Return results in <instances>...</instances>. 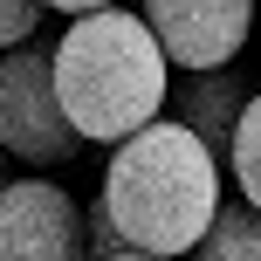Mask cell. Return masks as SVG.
I'll list each match as a JSON object with an SVG mask.
<instances>
[{
  "label": "cell",
  "instance_id": "cell-1",
  "mask_svg": "<svg viewBox=\"0 0 261 261\" xmlns=\"http://www.w3.org/2000/svg\"><path fill=\"white\" fill-rule=\"evenodd\" d=\"M103 213L117 220L124 248L138 254H193L199 234L220 213V158L206 151V138H193L186 124L151 117L130 130L124 144H110L103 165Z\"/></svg>",
  "mask_w": 261,
  "mask_h": 261
},
{
  "label": "cell",
  "instance_id": "cell-2",
  "mask_svg": "<svg viewBox=\"0 0 261 261\" xmlns=\"http://www.w3.org/2000/svg\"><path fill=\"white\" fill-rule=\"evenodd\" d=\"M55 96L83 144H124L130 130H144L172 96V62L151 21L130 7L76 14L55 41Z\"/></svg>",
  "mask_w": 261,
  "mask_h": 261
},
{
  "label": "cell",
  "instance_id": "cell-3",
  "mask_svg": "<svg viewBox=\"0 0 261 261\" xmlns=\"http://www.w3.org/2000/svg\"><path fill=\"white\" fill-rule=\"evenodd\" d=\"M0 144L28 165L76 158V124L55 96V41H21L0 55Z\"/></svg>",
  "mask_w": 261,
  "mask_h": 261
},
{
  "label": "cell",
  "instance_id": "cell-4",
  "mask_svg": "<svg viewBox=\"0 0 261 261\" xmlns=\"http://www.w3.org/2000/svg\"><path fill=\"white\" fill-rule=\"evenodd\" d=\"M0 261H90V213L55 179L0 186Z\"/></svg>",
  "mask_w": 261,
  "mask_h": 261
},
{
  "label": "cell",
  "instance_id": "cell-5",
  "mask_svg": "<svg viewBox=\"0 0 261 261\" xmlns=\"http://www.w3.org/2000/svg\"><path fill=\"white\" fill-rule=\"evenodd\" d=\"M138 14L179 69H227L254 35V0H138Z\"/></svg>",
  "mask_w": 261,
  "mask_h": 261
},
{
  "label": "cell",
  "instance_id": "cell-6",
  "mask_svg": "<svg viewBox=\"0 0 261 261\" xmlns=\"http://www.w3.org/2000/svg\"><path fill=\"white\" fill-rule=\"evenodd\" d=\"M241 103H248V90H241L234 69H186V83H172V96H165L172 124H186L193 138H206V151L220 158V165H227V144H234Z\"/></svg>",
  "mask_w": 261,
  "mask_h": 261
},
{
  "label": "cell",
  "instance_id": "cell-7",
  "mask_svg": "<svg viewBox=\"0 0 261 261\" xmlns=\"http://www.w3.org/2000/svg\"><path fill=\"white\" fill-rule=\"evenodd\" d=\"M186 261H261V213L248 199H220L213 227L199 234V248Z\"/></svg>",
  "mask_w": 261,
  "mask_h": 261
},
{
  "label": "cell",
  "instance_id": "cell-8",
  "mask_svg": "<svg viewBox=\"0 0 261 261\" xmlns=\"http://www.w3.org/2000/svg\"><path fill=\"white\" fill-rule=\"evenodd\" d=\"M227 172H234L241 199L261 213V96L241 103V124H234V144H227Z\"/></svg>",
  "mask_w": 261,
  "mask_h": 261
},
{
  "label": "cell",
  "instance_id": "cell-9",
  "mask_svg": "<svg viewBox=\"0 0 261 261\" xmlns=\"http://www.w3.org/2000/svg\"><path fill=\"white\" fill-rule=\"evenodd\" d=\"M35 21H41V0H0V48L35 41Z\"/></svg>",
  "mask_w": 261,
  "mask_h": 261
},
{
  "label": "cell",
  "instance_id": "cell-10",
  "mask_svg": "<svg viewBox=\"0 0 261 261\" xmlns=\"http://www.w3.org/2000/svg\"><path fill=\"white\" fill-rule=\"evenodd\" d=\"M83 213H90V261H117V254H130L124 234H117V220L103 213V199H96V206H83Z\"/></svg>",
  "mask_w": 261,
  "mask_h": 261
},
{
  "label": "cell",
  "instance_id": "cell-11",
  "mask_svg": "<svg viewBox=\"0 0 261 261\" xmlns=\"http://www.w3.org/2000/svg\"><path fill=\"white\" fill-rule=\"evenodd\" d=\"M41 7H55V14H69V21H76V14H96V7H117V0H41Z\"/></svg>",
  "mask_w": 261,
  "mask_h": 261
},
{
  "label": "cell",
  "instance_id": "cell-12",
  "mask_svg": "<svg viewBox=\"0 0 261 261\" xmlns=\"http://www.w3.org/2000/svg\"><path fill=\"white\" fill-rule=\"evenodd\" d=\"M117 261H172V254H138V248H130V254H117Z\"/></svg>",
  "mask_w": 261,
  "mask_h": 261
},
{
  "label": "cell",
  "instance_id": "cell-13",
  "mask_svg": "<svg viewBox=\"0 0 261 261\" xmlns=\"http://www.w3.org/2000/svg\"><path fill=\"white\" fill-rule=\"evenodd\" d=\"M7 158H14V151H7V144H0V186H7Z\"/></svg>",
  "mask_w": 261,
  "mask_h": 261
}]
</instances>
